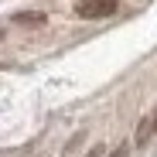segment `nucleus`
Masks as SVG:
<instances>
[{
    "mask_svg": "<svg viewBox=\"0 0 157 157\" xmlns=\"http://www.w3.org/2000/svg\"><path fill=\"white\" fill-rule=\"evenodd\" d=\"M86 157H106V147H102V144H96V147H92Z\"/></svg>",
    "mask_w": 157,
    "mask_h": 157,
    "instance_id": "nucleus-5",
    "label": "nucleus"
},
{
    "mask_svg": "<svg viewBox=\"0 0 157 157\" xmlns=\"http://www.w3.org/2000/svg\"><path fill=\"white\" fill-rule=\"evenodd\" d=\"M154 130H157V116H154Z\"/></svg>",
    "mask_w": 157,
    "mask_h": 157,
    "instance_id": "nucleus-6",
    "label": "nucleus"
},
{
    "mask_svg": "<svg viewBox=\"0 0 157 157\" xmlns=\"http://www.w3.org/2000/svg\"><path fill=\"white\" fill-rule=\"evenodd\" d=\"M150 137H154V116H144V120L137 123V147H144Z\"/></svg>",
    "mask_w": 157,
    "mask_h": 157,
    "instance_id": "nucleus-3",
    "label": "nucleus"
},
{
    "mask_svg": "<svg viewBox=\"0 0 157 157\" xmlns=\"http://www.w3.org/2000/svg\"><path fill=\"white\" fill-rule=\"evenodd\" d=\"M75 14L86 17V21L109 17V14H116V0H78V4H75Z\"/></svg>",
    "mask_w": 157,
    "mask_h": 157,
    "instance_id": "nucleus-1",
    "label": "nucleus"
},
{
    "mask_svg": "<svg viewBox=\"0 0 157 157\" xmlns=\"http://www.w3.org/2000/svg\"><path fill=\"white\" fill-rule=\"evenodd\" d=\"M48 17L41 14V10H21V14H14V24H24V28H38V24H44Z\"/></svg>",
    "mask_w": 157,
    "mask_h": 157,
    "instance_id": "nucleus-2",
    "label": "nucleus"
},
{
    "mask_svg": "<svg viewBox=\"0 0 157 157\" xmlns=\"http://www.w3.org/2000/svg\"><path fill=\"white\" fill-rule=\"evenodd\" d=\"M109 157H130V144H120V147H116Z\"/></svg>",
    "mask_w": 157,
    "mask_h": 157,
    "instance_id": "nucleus-4",
    "label": "nucleus"
}]
</instances>
